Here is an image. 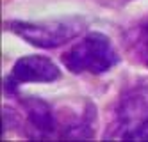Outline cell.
Masks as SVG:
<instances>
[{
	"label": "cell",
	"instance_id": "obj_3",
	"mask_svg": "<svg viewBox=\"0 0 148 142\" xmlns=\"http://www.w3.org/2000/svg\"><path fill=\"white\" fill-rule=\"evenodd\" d=\"M61 76L59 68L50 59L43 55H27L14 62L11 69V85L18 87L22 84H43V82H54Z\"/></svg>",
	"mask_w": 148,
	"mask_h": 142
},
{
	"label": "cell",
	"instance_id": "obj_4",
	"mask_svg": "<svg viewBox=\"0 0 148 142\" xmlns=\"http://www.w3.org/2000/svg\"><path fill=\"white\" fill-rule=\"evenodd\" d=\"M23 108L27 114V123L34 130V137L50 139L59 135L57 116L48 103H45L43 100H38V98H27L23 101Z\"/></svg>",
	"mask_w": 148,
	"mask_h": 142
},
{
	"label": "cell",
	"instance_id": "obj_1",
	"mask_svg": "<svg viewBox=\"0 0 148 142\" xmlns=\"http://www.w3.org/2000/svg\"><path fill=\"white\" fill-rule=\"evenodd\" d=\"M118 53H116L112 43L107 36L100 32H89L62 55V62L71 73H89L102 75L107 73L112 66L118 64Z\"/></svg>",
	"mask_w": 148,
	"mask_h": 142
},
{
	"label": "cell",
	"instance_id": "obj_6",
	"mask_svg": "<svg viewBox=\"0 0 148 142\" xmlns=\"http://www.w3.org/2000/svg\"><path fill=\"white\" fill-rule=\"evenodd\" d=\"M143 46H145V62L148 64V23L145 27V37H143Z\"/></svg>",
	"mask_w": 148,
	"mask_h": 142
},
{
	"label": "cell",
	"instance_id": "obj_5",
	"mask_svg": "<svg viewBox=\"0 0 148 142\" xmlns=\"http://www.w3.org/2000/svg\"><path fill=\"white\" fill-rule=\"evenodd\" d=\"M130 140H148V117L141 123V126L132 133Z\"/></svg>",
	"mask_w": 148,
	"mask_h": 142
},
{
	"label": "cell",
	"instance_id": "obj_2",
	"mask_svg": "<svg viewBox=\"0 0 148 142\" xmlns=\"http://www.w3.org/2000/svg\"><path fill=\"white\" fill-rule=\"evenodd\" d=\"M7 29L20 36L25 43L38 48H56L77 37L84 23L79 18L48 20V21H11Z\"/></svg>",
	"mask_w": 148,
	"mask_h": 142
}]
</instances>
